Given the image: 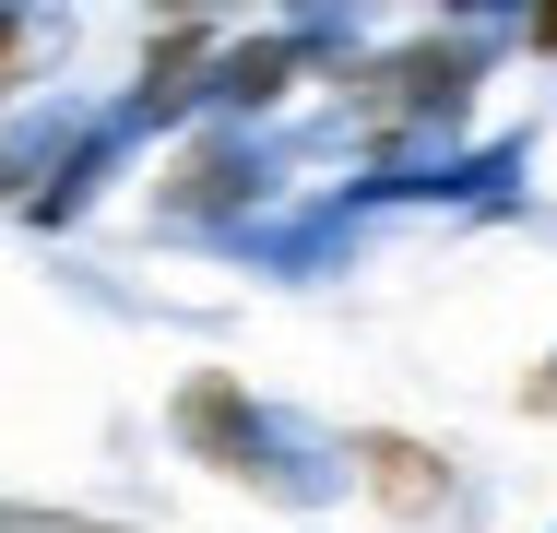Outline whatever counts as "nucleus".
I'll return each instance as SVG.
<instances>
[{
  "label": "nucleus",
  "instance_id": "f257e3e1",
  "mask_svg": "<svg viewBox=\"0 0 557 533\" xmlns=\"http://www.w3.org/2000/svg\"><path fill=\"white\" fill-rule=\"evenodd\" d=\"M474 84H486V36L428 24V36H404L392 60H356V72H344V107H356L368 142H416V131H462V119H474Z\"/></svg>",
  "mask_w": 557,
  "mask_h": 533
},
{
  "label": "nucleus",
  "instance_id": "f03ea898",
  "mask_svg": "<svg viewBox=\"0 0 557 533\" xmlns=\"http://www.w3.org/2000/svg\"><path fill=\"white\" fill-rule=\"evenodd\" d=\"M166 438L190 450V462H214L225 486H309L297 462H285V426H273V404L237 380V368H190L178 392H166Z\"/></svg>",
  "mask_w": 557,
  "mask_h": 533
},
{
  "label": "nucleus",
  "instance_id": "7ed1b4c3",
  "mask_svg": "<svg viewBox=\"0 0 557 533\" xmlns=\"http://www.w3.org/2000/svg\"><path fill=\"white\" fill-rule=\"evenodd\" d=\"M344 474H356L368 510H392V522H450V510H462V462H450L440 438H416V426H356V438H344Z\"/></svg>",
  "mask_w": 557,
  "mask_h": 533
},
{
  "label": "nucleus",
  "instance_id": "20e7f679",
  "mask_svg": "<svg viewBox=\"0 0 557 533\" xmlns=\"http://www.w3.org/2000/svg\"><path fill=\"white\" fill-rule=\"evenodd\" d=\"M261 190H273V154L249 131H190L166 154V178H154V213L166 225H225V213H249Z\"/></svg>",
  "mask_w": 557,
  "mask_h": 533
},
{
  "label": "nucleus",
  "instance_id": "39448f33",
  "mask_svg": "<svg viewBox=\"0 0 557 533\" xmlns=\"http://www.w3.org/2000/svg\"><path fill=\"white\" fill-rule=\"evenodd\" d=\"M214 60H225L214 24H154L143 84H131V107H119V131H166V119H190V107L214 96Z\"/></svg>",
  "mask_w": 557,
  "mask_h": 533
},
{
  "label": "nucleus",
  "instance_id": "423d86ee",
  "mask_svg": "<svg viewBox=\"0 0 557 533\" xmlns=\"http://www.w3.org/2000/svg\"><path fill=\"white\" fill-rule=\"evenodd\" d=\"M309 60H333V24H285V36H249V48H225V60H214V96H202V107H225V119H261V107L285 96Z\"/></svg>",
  "mask_w": 557,
  "mask_h": 533
},
{
  "label": "nucleus",
  "instance_id": "0eeeda50",
  "mask_svg": "<svg viewBox=\"0 0 557 533\" xmlns=\"http://www.w3.org/2000/svg\"><path fill=\"white\" fill-rule=\"evenodd\" d=\"M24 72H36V12H0V107L24 96Z\"/></svg>",
  "mask_w": 557,
  "mask_h": 533
},
{
  "label": "nucleus",
  "instance_id": "6e6552de",
  "mask_svg": "<svg viewBox=\"0 0 557 533\" xmlns=\"http://www.w3.org/2000/svg\"><path fill=\"white\" fill-rule=\"evenodd\" d=\"M522 416H557V356L534 368V380H522Z\"/></svg>",
  "mask_w": 557,
  "mask_h": 533
},
{
  "label": "nucleus",
  "instance_id": "1a4fd4ad",
  "mask_svg": "<svg viewBox=\"0 0 557 533\" xmlns=\"http://www.w3.org/2000/svg\"><path fill=\"white\" fill-rule=\"evenodd\" d=\"M522 36H534V48L557 60V0H546V12H522Z\"/></svg>",
  "mask_w": 557,
  "mask_h": 533
}]
</instances>
